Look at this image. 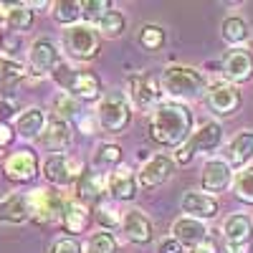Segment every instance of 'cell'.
Instances as JSON below:
<instances>
[{
	"instance_id": "cb8c5ba5",
	"label": "cell",
	"mask_w": 253,
	"mask_h": 253,
	"mask_svg": "<svg viewBox=\"0 0 253 253\" xmlns=\"http://www.w3.org/2000/svg\"><path fill=\"white\" fill-rule=\"evenodd\" d=\"M31 220V213H28V200L26 195L20 193H10L0 200V223H10V225H20Z\"/></svg>"
},
{
	"instance_id": "4fadbf2b",
	"label": "cell",
	"mask_w": 253,
	"mask_h": 253,
	"mask_svg": "<svg viewBox=\"0 0 253 253\" xmlns=\"http://www.w3.org/2000/svg\"><path fill=\"white\" fill-rule=\"evenodd\" d=\"M233 185V170L225 160H208L203 167V175H200V187L205 190V195H218L225 193V190Z\"/></svg>"
},
{
	"instance_id": "8d00e7d4",
	"label": "cell",
	"mask_w": 253,
	"mask_h": 253,
	"mask_svg": "<svg viewBox=\"0 0 253 253\" xmlns=\"http://www.w3.org/2000/svg\"><path fill=\"white\" fill-rule=\"evenodd\" d=\"M109 10H112L109 0H84V3H81V18L86 20V26L99 23V20L107 15Z\"/></svg>"
},
{
	"instance_id": "d590c367",
	"label": "cell",
	"mask_w": 253,
	"mask_h": 253,
	"mask_svg": "<svg viewBox=\"0 0 253 253\" xmlns=\"http://www.w3.org/2000/svg\"><path fill=\"white\" fill-rule=\"evenodd\" d=\"M96 220L104 225V230L122 225V213L117 210L114 200H99L96 203Z\"/></svg>"
},
{
	"instance_id": "277c9868",
	"label": "cell",
	"mask_w": 253,
	"mask_h": 253,
	"mask_svg": "<svg viewBox=\"0 0 253 253\" xmlns=\"http://www.w3.org/2000/svg\"><path fill=\"white\" fill-rule=\"evenodd\" d=\"M96 122L101 126V132L107 134H122L132 122V104L126 99L124 91H107L99 99L96 109Z\"/></svg>"
},
{
	"instance_id": "f35d334b",
	"label": "cell",
	"mask_w": 253,
	"mask_h": 253,
	"mask_svg": "<svg viewBox=\"0 0 253 253\" xmlns=\"http://www.w3.org/2000/svg\"><path fill=\"white\" fill-rule=\"evenodd\" d=\"M51 253H84V248H81V243H79L76 238L63 236V238L53 241V246H51Z\"/></svg>"
},
{
	"instance_id": "30bf717a",
	"label": "cell",
	"mask_w": 253,
	"mask_h": 253,
	"mask_svg": "<svg viewBox=\"0 0 253 253\" xmlns=\"http://www.w3.org/2000/svg\"><path fill=\"white\" fill-rule=\"evenodd\" d=\"M126 84H129V99L139 112H152L160 104V84L150 74H132Z\"/></svg>"
},
{
	"instance_id": "3957f363",
	"label": "cell",
	"mask_w": 253,
	"mask_h": 253,
	"mask_svg": "<svg viewBox=\"0 0 253 253\" xmlns=\"http://www.w3.org/2000/svg\"><path fill=\"white\" fill-rule=\"evenodd\" d=\"M51 76L63 89V94L74 96L76 101L101 99V79L94 71H81V69H71L69 63H58Z\"/></svg>"
},
{
	"instance_id": "7bdbcfd3",
	"label": "cell",
	"mask_w": 253,
	"mask_h": 253,
	"mask_svg": "<svg viewBox=\"0 0 253 253\" xmlns=\"http://www.w3.org/2000/svg\"><path fill=\"white\" fill-rule=\"evenodd\" d=\"M220 253H248V246H236V243H223Z\"/></svg>"
},
{
	"instance_id": "836d02e7",
	"label": "cell",
	"mask_w": 253,
	"mask_h": 253,
	"mask_svg": "<svg viewBox=\"0 0 253 253\" xmlns=\"http://www.w3.org/2000/svg\"><path fill=\"white\" fill-rule=\"evenodd\" d=\"M122 162V147L119 144H101L94 152V170H114Z\"/></svg>"
},
{
	"instance_id": "1f68e13d",
	"label": "cell",
	"mask_w": 253,
	"mask_h": 253,
	"mask_svg": "<svg viewBox=\"0 0 253 253\" xmlns=\"http://www.w3.org/2000/svg\"><path fill=\"white\" fill-rule=\"evenodd\" d=\"M124 26H126L124 13L117 10V8H112V10L96 23V31H99V36H104V38H119V36L124 33Z\"/></svg>"
},
{
	"instance_id": "6da1fadb",
	"label": "cell",
	"mask_w": 253,
	"mask_h": 253,
	"mask_svg": "<svg viewBox=\"0 0 253 253\" xmlns=\"http://www.w3.org/2000/svg\"><path fill=\"white\" fill-rule=\"evenodd\" d=\"M147 132L160 147H182L193 134V112L180 101H160L150 112Z\"/></svg>"
},
{
	"instance_id": "f546056e",
	"label": "cell",
	"mask_w": 253,
	"mask_h": 253,
	"mask_svg": "<svg viewBox=\"0 0 253 253\" xmlns=\"http://www.w3.org/2000/svg\"><path fill=\"white\" fill-rule=\"evenodd\" d=\"M165 41H167V33H165V28L157 26V23H144V26L139 28V36H137V43H139L144 51H150V53L162 51Z\"/></svg>"
},
{
	"instance_id": "60d3db41",
	"label": "cell",
	"mask_w": 253,
	"mask_h": 253,
	"mask_svg": "<svg viewBox=\"0 0 253 253\" xmlns=\"http://www.w3.org/2000/svg\"><path fill=\"white\" fill-rule=\"evenodd\" d=\"M13 137H15L13 126H10L8 122H0V150H3V147H8V144L13 142Z\"/></svg>"
},
{
	"instance_id": "9c48e42d",
	"label": "cell",
	"mask_w": 253,
	"mask_h": 253,
	"mask_svg": "<svg viewBox=\"0 0 253 253\" xmlns=\"http://www.w3.org/2000/svg\"><path fill=\"white\" fill-rule=\"evenodd\" d=\"M104 185H107V195L112 200H119V203L134 200L139 195V180H137V175L129 165L114 167L107 175V180H104Z\"/></svg>"
},
{
	"instance_id": "d6986e66",
	"label": "cell",
	"mask_w": 253,
	"mask_h": 253,
	"mask_svg": "<svg viewBox=\"0 0 253 253\" xmlns=\"http://www.w3.org/2000/svg\"><path fill=\"white\" fill-rule=\"evenodd\" d=\"M63 230L69 233V238H76L81 233H86L91 225V208L84 205L79 200H69L63 205V218H61Z\"/></svg>"
},
{
	"instance_id": "e575fe53",
	"label": "cell",
	"mask_w": 253,
	"mask_h": 253,
	"mask_svg": "<svg viewBox=\"0 0 253 253\" xmlns=\"http://www.w3.org/2000/svg\"><path fill=\"white\" fill-rule=\"evenodd\" d=\"M79 114H81V107H79V101L74 99V96H69V94H58L56 99H53V117L56 119H61V122H74V119H79Z\"/></svg>"
},
{
	"instance_id": "7c38bea8",
	"label": "cell",
	"mask_w": 253,
	"mask_h": 253,
	"mask_svg": "<svg viewBox=\"0 0 253 253\" xmlns=\"http://www.w3.org/2000/svg\"><path fill=\"white\" fill-rule=\"evenodd\" d=\"M223 76L228 84H248L253 79V53L248 48H230L223 56Z\"/></svg>"
},
{
	"instance_id": "603a6c76",
	"label": "cell",
	"mask_w": 253,
	"mask_h": 253,
	"mask_svg": "<svg viewBox=\"0 0 253 253\" xmlns=\"http://www.w3.org/2000/svg\"><path fill=\"white\" fill-rule=\"evenodd\" d=\"M41 142H43V147L53 150L56 155H63V150L71 144V126H69L66 122L51 117V119L46 122L43 134H41Z\"/></svg>"
},
{
	"instance_id": "2e32d148",
	"label": "cell",
	"mask_w": 253,
	"mask_h": 253,
	"mask_svg": "<svg viewBox=\"0 0 253 253\" xmlns=\"http://www.w3.org/2000/svg\"><path fill=\"white\" fill-rule=\"evenodd\" d=\"M223 144V126L218 122H205L198 132H193L187 137L185 147L190 150V155H213L218 147Z\"/></svg>"
},
{
	"instance_id": "9a60e30c",
	"label": "cell",
	"mask_w": 253,
	"mask_h": 253,
	"mask_svg": "<svg viewBox=\"0 0 253 253\" xmlns=\"http://www.w3.org/2000/svg\"><path fill=\"white\" fill-rule=\"evenodd\" d=\"M28 61H31V69L41 76L46 74H53L56 66L61 63V53H58V46L53 43L51 38H36L33 46L28 51Z\"/></svg>"
},
{
	"instance_id": "ee69618b",
	"label": "cell",
	"mask_w": 253,
	"mask_h": 253,
	"mask_svg": "<svg viewBox=\"0 0 253 253\" xmlns=\"http://www.w3.org/2000/svg\"><path fill=\"white\" fill-rule=\"evenodd\" d=\"M193 253H215V243L208 238V241H203L198 248H193Z\"/></svg>"
},
{
	"instance_id": "5bb4252c",
	"label": "cell",
	"mask_w": 253,
	"mask_h": 253,
	"mask_svg": "<svg viewBox=\"0 0 253 253\" xmlns=\"http://www.w3.org/2000/svg\"><path fill=\"white\" fill-rule=\"evenodd\" d=\"M3 172L10 182H31L38 175V157L31 150H18L3 162Z\"/></svg>"
},
{
	"instance_id": "74e56055",
	"label": "cell",
	"mask_w": 253,
	"mask_h": 253,
	"mask_svg": "<svg viewBox=\"0 0 253 253\" xmlns=\"http://www.w3.org/2000/svg\"><path fill=\"white\" fill-rule=\"evenodd\" d=\"M86 253H117V238L109 230H99L86 243Z\"/></svg>"
},
{
	"instance_id": "4316f807",
	"label": "cell",
	"mask_w": 253,
	"mask_h": 253,
	"mask_svg": "<svg viewBox=\"0 0 253 253\" xmlns=\"http://www.w3.org/2000/svg\"><path fill=\"white\" fill-rule=\"evenodd\" d=\"M220 31H223V41H225V43H230V48H243V43L251 38L248 23H246L243 18H238V15H228L223 20Z\"/></svg>"
},
{
	"instance_id": "ab89813d",
	"label": "cell",
	"mask_w": 253,
	"mask_h": 253,
	"mask_svg": "<svg viewBox=\"0 0 253 253\" xmlns=\"http://www.w3.org/2000/svg\"><path fill=\"white\" fill-rule=\"evenodd\" d=\"M157 253H187V251H185V246H182V243H177L172 236H167V238H162V241H160Z\"/></svg>"
},
{
	"instance_id": "8fae6325",
	"label": "cell",
	"mask_w": 253,
	"mask_h": 253,
	"mask_svg": "<svg viewBox=\"0 0 253 253\" xmlns=\"http://www.w3.org/2000/svg\"><path fill=\"white\" fill-rule=\"evenodd\" d=\"M175 160L170 155H155L152 160H147L144 167L137 172V180H139V190H155L160 187L162 182H167L175 172Z\"/></svg>"
},
{
	"instance_id": "b9f144b4",
	"label": "cell",
	"mask_w": 253,
	"mask_h": 253,
	"mask_svg": "<svg viewBox=\"0 0 253 253\" xmlns=\"http://www.w3.org/2000/svg\"><path fill=\"white\" fill-rule=\"evenodd\" d=\"M13 114V101L0 99V122H8V117Z\"/></svg>"
},
{
	"instance_id": "f6af8a7d",
	"label": "cell",
	"mask_w": 253,
	"mask_h": 253,
	"mask_svg": "<svg viewBox=\"0 0 253 253\" xmlns=\"http://www.w3.org/2000/svg\"><path fill=\"white\" fill-rule=\"evenodd\" d=\"M3 28H5V18H3V5H0V33H3Z\"/></svg>"
},
{
	"instance_id": "8992f818",
	"label": "cell",
	"mask_w": 253,
	"mask_h": 253,
	"mask_svg": "<svg viewBox=\"0 0 253 253\" xmlns=\"http://www.w3.org/2000/svg\"><path fill=\"white\" fill-rule=\"evenodd\" d=\"M28 200V213L31 220L38 225H56L63 218V198L56 193V190H46V187H38L33 193L26 195Z\"/></svg>"
},
{
	"instance_id": "5b68a950",
	"label": "cell",
	"mask_w": 253,
	"mask_h": 253,
	"mask_svg": "<svg viewBox=\"0 0 253 253\" xmlns=\"http://www.w3.org/2000/svg\"><path fill=\"white\" fill-rule=\"evenodd\" d=\"M61 43H63V51H66L71 58H76V61H91V58L99 56L101 36H99V31L94 26L76 23V26L63 31Z\"/></svg>"
},
{
	"instance_id": "52a82bcc",
	"label": "cell",
	"mask_w": 253,
	"mask_h": 253,
	"mask_svg": "<svg viewBox=\"0 0 253 253\" xmlns=\"http://www.w3.org/2000/svg\"><path fill=\"white\" fill-rule=\"evenodd\" d=\"M241 89L233 86L228 81H215L210 84L208 91H205V104L208 109L213 112L215 117H230L241 109Z\"/></svg>"
},
{
	"instance_id": "d4e9b609",
	"label": "cell",
	"mask_w": 253,
	"mask_h": 253,
	"mask_svg": "<svg viewBox=\"0 0 253 253\" xmlns=\"http://www.w3.org/2000/svg\"><path fill=\"white\" fill-rule=\"evenodd\" d=\"M253 236V220L243 213H233L223 223V238L225 243H236V246H248Z\"/></svg>"
},
{
	"instance_id": "44dd1931",
	"label": "cell",
	"mask_w": 253,
	"mask_h": 253,
	"mask_svg": "<svg viewBox=\"0 0 253 253\" xmlns=\"http://www.w3.org/2000/svg\"><path fill=\"white\" fill-rule=\"evenodd\" d=\"M170 233L177 243H182L185 248H198L203 241H208V228L203 220H195V218H177L170 228Z\"/></svg>"
},
{
	"instance_id": "ac0fdd59",
	"label": "cell",
	"mask_w": 253,
	"mask_h": 253,
	"mask_svg": "<svg viewBox=\"0 0 253 253\" xmlns=\"http://www.w3.org/2000/svg\"><path fill=\"white\" fill-rule=\"evenodd\" d=\"M122 233L137 246H147L152 243L155 233H152V223L142 210H124L122 213Z\"/></svg>"
},
{
	"instance_id": "d6a6232c",
	"label": "cell",
	"mask_w": 253,
	"mask_h": 253,
	"mask_svg": "<svg viewBox=\"0 0 253 253\" xmlns=\"http://www.w3.org/2000/svg\"><path fill=\"white\" fill-rule=\"evenodd\" d=\"M53 8V18H56V23L61 26H76V20L81 18V3H76V0H58V3L51 5Z\"/></svg>"
},
{
	"instance_id": "e0dca14e",
	"label": "cell",
	"mask_w": 253,
	"mask_h": 253,
	"mask_svg": "<svg viewBox=\"0 0 253 253\" xmlns=\"http://www.w3.org/2000/svg\"><path fill=\"white\" fill-rule=\"evenodd\" d=\"M180 208L187 218H195V220H210L218 215V200L213 195H205V193H195V190H187L180 200Z\"/></svg>"
},
{
	"instance_id": "ba28073f",
	"label": "cell",
	"mask_w": 253,
	"mask_h": 253,
	"mask_svg": "<svg viewBox=\"0 0 253 253\" xmlns=\"http://www.w3.org/2000/svg\"><path fill=\"white\" fill-rule=\"evenodd\" d=\"M84 172V165L79 157H69V155H51L43 162V175L51 185L56 187H69L76 185L79 175Z\"/></svg>"
},
{
	"instance_id": "7a4b0ae2",
	"label": "cell",
	"mask_w": 253,
	"mask_h": 253,
	"mask_svg": "<svg viewBox=\"0 0 253 253\" xmlns=\"http://www.w3.org/2000/svg\"><path fill=\"white\" fill-rule=\"evenodd\" d=\"M160 86L165 89L167 96H170V101L185 104L187 99H195V96L205 94L208 81H205L203 71H198L193 66H180V63H175V66H167L162 71Z\"/></svg>"
},
{
	"instance_id": "4dcf8cb0",
	"label": "cell",
	"mask_w": 253,
	"mask_h": 253,
	"mask_svg": "<svg viewBox=\"0 0 253 253\" xmlns=\"http://www.w3.org/2000/svg\"><path fill=\"white\" fill-rule=\"evenodd\" d=\"M233 195L241 200V203H246V205H253V165H248V167H243V170H238L236 172V177H233Z\"/></svg>"
},
{
	"instance_id": "f1b7e54d",
	"label": "cell",
	"mask_w": 253,
	"mask_h": 253,
	"mask_svg": "<svg viewBox=\"0 0 253 253\" xmlns=\"http://www.w3.org/2000/svg\"><path fill=\"white\" fill-rule=\"evenodd\" d=\"M3 18H5V28L10 31H26L33 26V10L26 3L3 5Z\"/></svg>"
},
{
	"instance_id": "83f0119b",
	"label": "cell",
	"mask_w": 253,
	"mask_h": 253,
	"mask_svg": "<svg viewBox=\"0 0 253 253\" xmlns=\"http://www.w3.org/2000/svg\"><path fill=\"white\" fill-rule=\"evenodd\" d=\"M26 66L15 58H8V56H0V91H8L13 89L15 84H20L26 79Z\"/></svg>"
},
{
	"instance_id": "ffe728a7",
	"label": "cell",
	"mask_w": 253,
	"mask_h": 253,
	"mask_svg": "<svg viewBox=\"0 0 253 253\" xmlns=\"http://www.w3.org/2000/svg\"><path fill=\"white\" fill-rule=\"evenodd\" d=\"M251 160H253V129H243L228 142L225 162L230 165V170H243Z\"/></svg>"
},
{
	"instance_id": "484cf974",
	"label": "cell",
	"mask_w": 253,
	"mask_h": 253,
	"mask_svg": "<svg viewBox=\"0 0 253 253\" xmlns=\"http://www.w3.org/2000/svg\"><path fill=\"white\" fill-rule=\"evenodd\" d=\"M43 129H46V114L38 107H31L26 112H20L18 119H15V132L23 139H36V137L43 134Z\"/></svg>"
},
{
	"instance_id": "7402d4cb",
	"label": "cell",
	"mask_w": 253,
	"mask_h": 253,
	"mask_svg": "<svg viewBox=\"0 0 253 253\" xmlns=\"http://www.w3.org/2000/svg\"><path fill=\"white\" fill-rule=\"evenodd\" d=\"M74 190H76V198L74 200H79L84 205H96L101 200V195L107 193V185H104V180H101L99 172L86 170V167H84V172L79 175Z\"/></svg>"
}]
</instances>
